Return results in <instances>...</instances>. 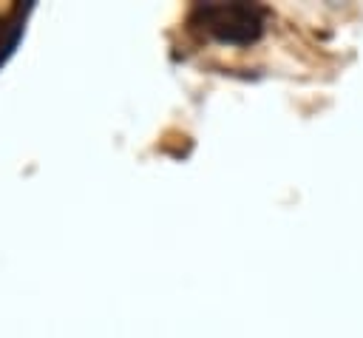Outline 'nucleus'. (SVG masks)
Wrapping results in <instances>:
<instances>
[]
</instances>
